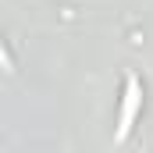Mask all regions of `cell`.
Segmentation results:
<instances>
[{"label":"cell","instance_id":"cell-1","mask_svg":"<svg viewBox=\"0 0 153 153\" xmlns=\"http://www.w3.org/2000/svg\"><path fill=\"white\" fill-rule=\"evenodd\" d=\"M132 114H135V78H128V100H125V111H121V128H117V135H125V132H128Z\"/></svg>","mask_w":153,"mask_h":153}]
</instances>
